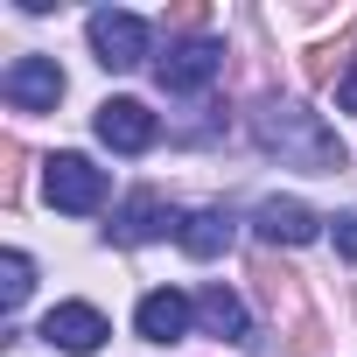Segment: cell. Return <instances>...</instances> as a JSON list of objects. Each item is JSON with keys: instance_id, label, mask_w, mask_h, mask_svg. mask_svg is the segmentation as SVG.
<instances>
[{"instance_id": "1", "label": "cell", "mask_w": 357, "mask_h": 357, "mask_svg": "<svg viewBox=\"0 0 357 357\" xmlns=\"http://www.w3.org/2000/svg\"><path fill=\"white\" fill-rule=\"evenodd\" d=\"M252 140L266 154H280L287 168H308V175H343V140L322 126V112L294 105V98H259L252 105Z\"/></svg>"}, {"instance_id": "2", "label": "cell", "mask_w": 357, "mask_h": 357, "mask_svg": "<svg viewBox=\"0 0 357 357\" xmlns=\"http://www.w3.org/2000/svg\"><path fill=\"white\" fill-rule=\"evenodd\" d=\"M43 197H50L56 211L84 218V211L105 204V168H91L84 154H50V168H43Z\"/></svg>"}, {"instance_id": "3", "label": "cell", "mask_w": 357, "mask_h": 357, "mask_svg": "<svg viewBox=\"0 0 357 357\" xmlns=\"http://www.w3.org/2000/svg\"><path fill=\"white\" fill-rule=\"evenodd\" d=\"M218 70H225V50H218V43H204V36L175 43V50H168V56L154 63L161 91H175V98H197L204 84H218Z\"/></svg>"}, {"instance_id": "4", "label": "cell", "mask_w": 357, "mask_h": 357, "mask_svg": "<svg viewBox=\"0 0 357 357\" xmlns=\"http://www.w3.org/2000/svg\"><path fill=\"white\" fill-rule=\"evenodd\" d=\"M0 98H8L15 112H56V98H63L56 56H15L8 77H0Z\"/></svg>"}, {"instance_id": "5", "label": "cell", "mask_w": 357, "mask_h": 357, "mask_svg": "<svg viewBox=\"0 0 357 357\" xmlns=\"http://www.w3.org/2000/svg\"><path fill=\"white\" fill-rule=\"evenodd\" d=\"M91 50L105 70H133L147 56V22L140 15H119V8H98L91 15Z\"/></svg>"}, {"instance_id": "6", "label": "cell", "mask_w": 357, "mask_h": 357, "mask_svg": "<svg viewBox=\"0 0 357 357\" xmlns=\"http://www.w3.org/2000/svg\"><path fill=\"white\" fill-rule=\"evenodd\" d=\"M105 336H112V322H105L91 301H56V308L43 315V343H56V350H70V357H91Z\"/></svg>"}, {"instance_id": "7", "label": "cell", "mask_w": 357, "mask_h": 357, "mask_svg": "<svg viewBox=\"0 0 357 357\" xmlns=\"http://www.w3.org/2000/svg\"><path fill=\"white\" fill-rule=\"evenodd\" d=\"M91 126H98V140H105V147H119V154H140V147H154V140H161V119H154L140 98H105Z\"/></svg>"}, {"instance_id": "8", "label": "cell", "mask_w": 357, "mask_h": 357, "mask_svg": "<svg viewBox=\"0 0 357 357\" xmlns=\"http://www.w3.org/2000/svg\"><path fill=\"white\" fill-rule=\"evenodd\" d=\"M161 231H183V218H175V204H168L161 190H133V197L119 204V218H112V238H119V245H147V238H161Z\"/></svg>"}, {"instance_id": "9", "label": "cell", "mask_w": 357, "mask_h": 357, "mask_svg": "<svg viewBox=\"0 0 357 357\" xmlns=\"http://www.w3.org/2000/svg\"><path fill=\"white\" fill-rule=\"evenodd\" d=\"M190 315H197V301H183L175 287H154V294H140V308H133V329L147 336V343H175L190 329Z\"/></svg>"}, {"instance_id": "10", "label": "cell", "mask_w": 357, "mask_h": 357, "mask_svg": "<svg viewBox=\"0 0 357 357\" xmlns=\"http://www.w3.org/2000/svg\"><path fill=\"white\" fill-rule=\"evenodd\" d=\"M259 238L266 245H308L315 238V211L294 204V197H266L259 204Z\"/></svg>"}, {"instance_id": "11", "label": "cell", "mask_w": 357, "mask_h": 357, "mask_svg": "<svg viewBox=\"0 0 357 357\" xmlns=\"http://www.w3.org/2000/svg\"><path fill=\"white\" fill-rule=\"evenodd\" d=\"M252 280H259V294H266V308H273V315H308V308H301V273H294V266H280L273 252H259V259H252Z\"/></svg>"}, {"instance_id": "12", "label": "cell", "mask_w": 357, "mask_h": 357, "mask_svg": "<svg viewBox=\"0 0 357 357\" xmlns=\"http://www.w3.org/2000/svg\"><path fill=\"white\" fill-rule=\"evenodd\" d=\"M197 322L211 329V336H225V343H238L245 336V301L225 287V280H211L204 294H197Z\"/></svg>"}, {"instance_id": "13", "label": "cell", "mask_w": 357, "mask_h": 357, "mask_svg": "<svg viewBox=\"0 0 357 357\" xmlns=\"http://www.w3.org/2000/svg\"><path fill=\"white\" fill-rule=\"evenodd\" d=\"M231 218L225 211H197V218H183V231H175V238H183V252L190 259H218V252H231Z\"/></svg>"}, {"instance_id": "14", "label": "cell", "mask_w": 357, "mask_h": 357, "mask_svg": "<svg viewBox=\"0 0 357 357\" xmlns=\"http://www.w3.org/2000/svg\"><path fill=\"white\" fill-rule=\"evenodd\" d=\"M350 43H357V22H350V36H343V43H322V50H308V56H301V77H308V84H329Z\"/></svg>"}, {"instance_id": "15", "label": "cell", "mask_w": 357, "mask_h": 357, "mask_svg": "<svg viewBox=\"0 0 357 357\" xmlns=\"http://www.w3.org/2000/svg\"><path fill=\"white\" fill-rule=\"evenodd\" d=\"M29 287H36V266H29L22 252H8V259H0V301L22 308V301H29Z\"/></svg>"}, {"instance_id": "16", "label": "cell", "mask_w": 357, "mask_h": 357, "mask_svg": "<svg viewBox=\"0 0 357 357\" xmlns=\"http://www.w3.org/2000/svg\"><path fill=\"white\" fill-rule=\"evenodd\" d=\"M0 204H22V140L15 133H0Z\"/></svg>"}, {"instance_id": "17", "label": "cell", "mask_w": 357, "mask_h": 357, "mask_svg": "<svg viewBox=\"0 0 357 357\" xmlns=\"http://www.w3.org/2000/svg\"><path fill=\"white\" fill-rule=\"evenodd\" d=\"M322 322L315 315H294V329H287V343H280V357H322Z\"/></svg>"}, {"instance_id": "18", "label": "cell", "mask_w": 357, "mask_h": 357, "mask_svg": "<svg viewBox=\"0 0 357 357\" xmlns=\"http://www.w3.org/2000/svg\"><path fill=\"white\" fill-rule=\"evenodd\" d=\"M336 252H343V259H357V211H343V218H336Z\"/></svg>"}, {"instance_id": "19", "label": "cell", "mask_w": 357, "mask_h": 357, "mask_svg": "<svg viewBox=\"0 0 357 357\" xmlns=\"http://www.w3.org/2000/svg\"><path fill=\"white\" fill-rule=\"evenodd\" d=\"M336 105H343V112H357V63L343 70V84H336Z\"/></svg>"}, {"instance_id": "20", "label": "cell", "mask_w": 357, "mask_h": 357, "mask_svg": "<svg viewBox=\"0 0 357 357\" xmlns=\"http://www.w3.org/2000/svg\"><path fill=\"white\" fill-rule=\"evenodd\" d=\"M168 22H175V29H204V8H197V0H183V8H175Z\"/></svg>"}]
</instances>
